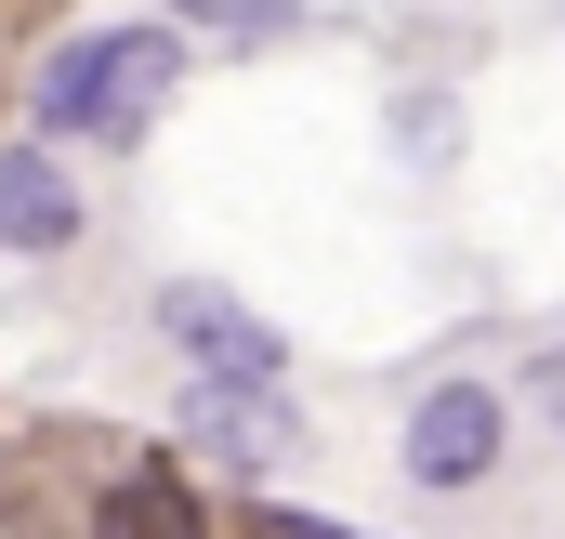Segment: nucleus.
<instances>
[{
    "mask_svg": "<svg viewBox=\"0 0 565 539\" xmlns=\"http://www.w3.org/2000/svg\"><path fill=\"white\" fill-rule=\"evenodd\" d=\"M184 434L224 447L237 474H264L302 447V408H289V382H184Z\"/></svg>",
    "mask_w": 565,
    "mask_h": 539,
    "instance_id": "obj_4",
    "label": "nucleus"
},
{
    "mask_svg": "<svg viewBox=\"0 0 565 539\" xmlns=\"http://www.w3.org/2000/svg\"><path fill=\"white\" fill-rule=\"evenodd\" d=\"M302 539H342V527H302Z\"/></svg>",
    "mask_w": 565,
    "mask_h": 539,
    "instance_id": "obj_9",
    "label": "nucleus"
},
{
    "mask_svg": "<svg viewBox=\"0 0 565 539\" xmlns=\"http://www.w3.org/2000/svg\"><path fill=\"white\" fill-rule=\"evenodd\" d=\"M408 474L422 487H487L500 474V395L487 382H434L408 408Z\"/></svg>",
    "mask_w": 565,
    "mask_h": 539,
    "instance_id": "obj_3",
    "label": "nucleus"
},
{
    "mask_svg": "<svg viewBox=\"0 0 565 539\" xmlns=\"http://www.w3.org/2000/svg\"><path fill=\"white\" fill-rule=\"evenodd\" d=\"M93 539H211V527H198L184 474H119V487H106V514H93Z\"/></svg>",
    "mask_w": 565,
    "mask_h": 539,
    "instance_id": "obj_6",
    "label": "nucleus"
},
{
    "mask_svg": "<svg viewBox=\"0 0 565 539\" xmlns=\"http://www.w3.org/2000/svg\"><path fill=\"white\" fill-rule=\"evenodd\" d=\"M0 237H13V251H66V237H79V184H66V158H40V145L0 158Z\"/></svg>",
    "mask_w": 565,
    "mask_h": 539,
    "instance_id": "obj_5",
    "label": "nucleus"
},
{
    "mask_svg": "<svg viewBox=\"0 0 565 539\" xmlns=\"http://www.w3.org/2000/svg\"><path fill=\"white\" fill-rule=\"evenodd\" d=\"M184 40L171 27H93L40 66V133H93V145H145V119L171 106Z\"/></svg>",
    "mask_w": 565,
    "mask_h": 539,
    "instance_id": "obj_1",
    "label": "nucleus"
},
{
    "mask_svg": "<svg viewBox=\"0 0 565 539\" xmlns=\"http://www.w3.org/2000/svg\"><path fill=\"white\" fill-rule=\"evenodd\" d=\"M171 13H198V27H224V40H289V27H302V0H171Z\"/></svg>",
    "mask_w": 565,
    "mask_h": 539,
    "instance_id": "obj_7",
    "label": "nucleus"
},
{
    "mask_svg": "<svg viewBox=\"0 0 565 539\" xmlns=\"http://www.w3.org/2000/svg\"><path fill=\"white\" fill-rule=\"evenodd\" d=\"M540 408H553V421H565V356H540Z\"/></svg>",
    "mask_w": 565,
    "mask_h": 539,
    "instance_id": "obj_8",
    "label": "nucleus"
},
{
    "mask_svg": "<svg viewBox=\"0 0 565 539\" xmlns=\"http://www.w3.org/2000/svg\"><path fill=\"white\" fill-rule=\"evenodd\" d=\"M158 329L184 342V369L198 382H289V356H277V329L237 303V289H211V276H184V289H158Z\"/></svg>",
    "mask_w": 565,
    "mask_h": 539,
    "instance_id": "obj_2",
    "label": "nucleus"
}]
</instances>
